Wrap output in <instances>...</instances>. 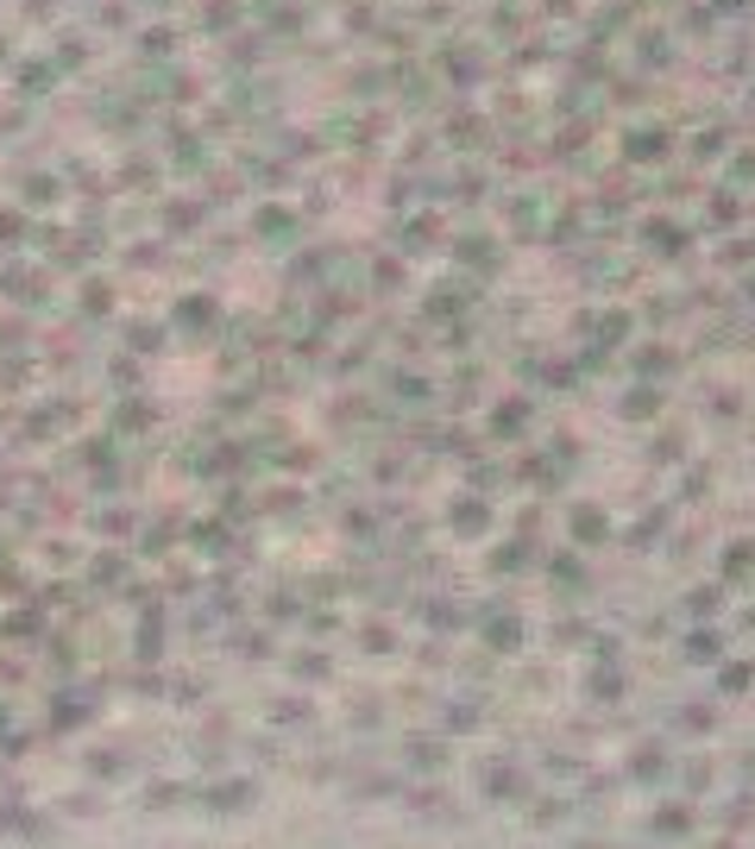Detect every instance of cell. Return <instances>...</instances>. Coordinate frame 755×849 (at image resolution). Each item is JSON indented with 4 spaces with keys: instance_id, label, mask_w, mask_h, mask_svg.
<instances>
[{
    "instance_id": "cell-1",
    "label": "cell",
    "mask_w": 755,
    "mask_h": 849,
    "mask_svg": "<svg viewBox=\"0 0 755 849\" xmlns=\"http://www.w3.org/2000/svg\"><path fill=\"white\" fill-rule=\"evenodd\" d=\"M57 82H63V75L50 70V57H20V63H13V89H20V101H45Z\"/></svg>"
},
{
    "instance_id": "cell-2",
    "label": "cell",
    "mask_w": 755,
    "mask_h": 849,
    "mask_svg": "<svg viewBox=\"0 0 755 849\" xmlns=\"http://www.w3.org/2000/svg\"><path fill=\"white\" fill-rule=\"evenodd\" d=\"M45 57H50V70H57V75H76V70H89V57H95V50H89V32H57Z\"/></svg>"
},
{
    "instance_id": "cell-3",
    "label": "cell",
    "mask_w": 755,
    "mask_h": 849,
    "mask_svg": "<svg viewBox=\"0 0 755 849\" xmlns=\"http://www.w3.org/2000/svg\"><path fill=\"white\" fill-rule=\"evenodd\" d=\"M132 45H139V57H146V63H171L183 38H176V25L158 20V25H139V32H132Z\"/></svg>"
},
{
    "instance_id": "cell-4",
    "label": "cell",
    "mask_w": 755,
    "mask_h": 849,
    "mask_svg": "<svg viewBox=\"0 0 755 849\" xmlns=\"http://www.w3.org/2000/svg\"><path fill=\"white\" fill-rule=\"evenodd\" d=\"M240 20H246V0H201V7H196V25L208 32V38L233 32Z\"/></svg>"
},
{
    "instance_id": "cell-5",
    "label": "cell",
    "mask_w": 755,
    "mask_h": 849,
    "mask_svg": "<svg viewBox=\"0 0 755 849\" xmlns=\"http://www.w3.org/2000/svg\"><path fill=\"white\" fill-rule=\"evenodd\" d=\"M441 70H448V82H453V89H473L485 63H478V50H466V45L453 50V45H448V50H441Z\"/></svg>"
},
{
    "instance_id": "cell-6",
    "label": "cell",
    "mask_w": 755,
    "mask_h": 849,
    "mask_svg": "<svg viewBox=\"0 0 755 849\" xmlns=\"http://www.w3.org/2000/svg\"><path fill=\"white\" fill-rule=\"evenodd\" d=\"M265 45H271L265 32H240V38L226 45V70H246V63H265Z\"/></svg>"
},
{
    "instance_id": "cell-7",
    "label": "cell",
    "mask_w": 755,
    "mask_h": 849,
    "mask_svg": "<svg viewBox=\"0 0 755 849\" xmlns=\"http://www.w3.org/2000/svg\"><path fill=\"white\" fill-rule=\"evenodd\" d=\"M667 146H674V132L667 126H642V132H629V158H667Z\"/></svg>"
},
{
    "instance_id": "cell-8",
    "label": "cell",
    "mask_w": 755,
    "mask_h": 849,
    "mask_svg": "<svg viewBox=\"0 0 755 849\" xmlns=\"http://www.w3.org/2000/svg\"><path fill=\"white\" fill-rule=\"evenodd\" d=\"M95 25L101 32H132V25H139V7H132V0H101Z\"/></svg>"
},
{
    "instance_id": "cell-9",
    "label": "cell",
    "mask_w": 755,
    "mask_h": 849,
    "mask_svg": "<svg viewBox=\"0 0 755 849\" xmlns=\"http://www.w3.org/2000/svg\"><path fill=\"white\" fill-rule=\"evenodd\" d=\"M636 45H642V63H649V70H667V63H674V38H667V32H642Z\"/></svg>"
},
{
    "instance_id": "cell-10",
    "label": "cell",
    "mask_w": 755,
    "mask_h": 849,
    "mask_svg": "<svg viewBox=\"0 0 755 849\" xmlns=\"http://www.w3.org/2000/svg\"><path fill=\"white\" fill-rule=\"evenodd\" d=\"M13 7H20V25H50L63 13V0H13Z\"/></svg>"
},
{
    "instance_id": "cell-11",
    "label": "cell",
    "mask_w": 755,
    "mask_h": 849,
    "mask_svg": "<svg viewBox=\"0 0 755 849\" xmlns=\"http://www.w3.org/2000/svg\"><path fill=\"white\" fill-rule=\"evenodd\" d=\"M711 25H718V13H711V7H699V0L680 13V32H686V38H699V32H711Z\"/></svg>"
},
{
    "instance_id": "cell-12",
    "label": "cell",
    "mask_w": 755,
    "mask_h": 849,
    "mask_svg": "<svg viewBox=\"0 0 755 849\" xmlns=\"http://www.w3.org/2000/svg\"><path fill=\"white\" fill-rule=\"evenodd\" d=\"M340 25H347L352 38H365V32H372V25H378V13H372V7H365V0H359V7H347V13H340Z\"/></svg>"
},
{
    "instance_id": "cell-13",
    "label": "cell",
    "mask_w": 755,
    "mask_h": 849,
    "mask_svg": "<svg viewBox=\"0 0 755 849\" xmlns=\"http://www.w3.org/2000/svg\"><path fill=\"white\" fill-rule=\"evenodd\" d=\"M693 151H699V158H718V151H724V132H699V139H693Z\"/></svg>"
},
{
    "instance_id": "cell-14",
    "label": "cell",
    "mask_w": 755,
    "mask_h": 849,
    "mask_svg": "<svg viewBox=\"0 0 755 849\" xmlns=\"http://www.w3.org/2000/svg\"><path fill=\"white\" fill-rule=\"evenodd\" d=\"M20 63V50H13V32H0V70H13Z\"/></svg>"
},
{
    "instance_id": "cell-15",
    "label": "cell",
    "mask_w": 755,
    "mask_h": 849,
    "mask_svg": "<svg viewBox=\"0 0 755 849\" xmlns=\"http://www.w3.org/2000/svg\"><path fill=\"white\" fill-rule=\"evenodd\" d=\"M705 7H711V13H750L755 0H705Z\"/></svg>"
},
{
    "instance_id": "cell-16",
    "label": "cell",
    "mask_w": 755,
    "mask_h": 849,
    "mask_svg": "<svg viewBox=\"0 0 755 849\" xmlns=\"http://www.w3.org/2000/svg\"><path fill=\"white\" fill-rule=\"evenodd\" d=\"M132 7H146V13H171L176 0H132Z\"/></svg>"
},
{
    "instance_id": "cell-17",
    "label": "cell",
    "mask_w": 755,
    "mask_h": 849,
    "mask_svg": "<svg viewBox=\"0 0 755 849\" xmlns=\"http://www.w3.org/2000/svg\"><path fill=\"white\" fill-rule=\"evenodd\" d=\"M542 7H548V13H560V20H567V13H573V0H542Z\"/></svg>"
}]
</instances>
